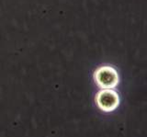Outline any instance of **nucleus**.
<instances>
[{
	"label": "nucleus",
	"instance_id": "f257e3e1",
	"mask_svg": "<svg viewBox=\"0 0 147 137\" xmlns=\"http://www.w3.org/2000/svg\"><path fill=\"white\" fill-rule=\"evenodd\" d=\"M96 83L104 89L114 88L119 83L117 71L111 66H101L96 69L94 75Z\"/></svg>",
	"mask_w": 147,
	"mask_h": 137
},
{
	"label": "nucleus",
	"instance_id": "f03ea898",
	"mask_svg": "<svg viewBox=\"0 0 147 137\" xmlns=\"http://www.w3.org/2000/svg\"><path fill=\"white\" fill-rule=\"evenodd\" d=\"M98 106L104 111H112L119 106V99L118 94L112 89H103L96 97Z\"/></svg>",
	"mask_w": 147,
	"mask_h": 137
}]
</instances>
